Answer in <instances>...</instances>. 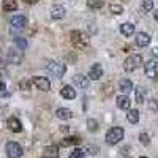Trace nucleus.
<instances>
[{
	"mask_svg": "<svg viewBox=\"0 0 158 158\" xmlns=\"http://www.w3.org/2000/svg\"><path fill=\"white\" fill-rule=\"evenodd\" d=\"M2 8H3V11H6V13H13V11L18 10V2H16V0H3Z\"/></svg>",
	"mask_w": 158,
	"mask_h": 158,
	"instance_id": "obj_23",
	"label": "nucleus"
},
{
	"mask_svg": "<svg viewBox=\"0 0 158 158\" xmlns=\"http://www.w3.org/2000/svg\"><path fill=\"white\" fill-rule=\"evenodd\" d=\"M152 59H155V60H158V46H155V48H152Z\"/></svg>",
	"mask_w": 158,
	"mask_h": 158,
	"instance_id": "obj_34",
	"label": "nucleus"
},
{
	"mask_svg": "<svg viewBox=\"0 0 158 158\" xmlns=\"http://www.w3.org/2000/svg\"><path fill=\"white\" fill-rule=\"evenodd\" d=\"M38 2V0H24V3H27V5H35Z\"/></svg>",
	"mask_w": 158,
	"mask_h": 158,
	"instance_id": "obj_36",
	"label": "nucleus"
},
{
	"mask_svg": "<svg viewBox=\"0 0 158 158\" xmlns=\"http://www.w3.org/2000/svg\"><path fill=\"white\" fill-rule=\"evenodd\" d=\"M85 156V150L81 147H74L70 153V158H84Z\"/></svg>",
	"mask_w": 158,
	"mask_h": 158,
	"instance_id": "obj_24",
	"label": "nucleus"
},
{
	"mask_svg": "<svg viewBox=\"0 0 158 158\" xmlns=\"http://www.w3.org/2000/svg\"><path fill=\"white\" fill-rule=\"evenodd\" d=\"M43 158H59V147L57 146H46L43 149Z\"/></svg>",
	"mask_w": 158,
	"mask_h": 158,
	"instance_id": "obj_19",
	"label": "nucleus"
},
{
	"mask_svg": "<svg viewBox=\"0 0 158 158\" xmlns=\"http://www.w3.org/2000/svg\"><path fill=\"white\" fill-rule=\"evenodd\" d=\"M5 152H6V156H8V158H22V155H24V150H22V147H21V144L16 142V141L6 142Z\"/></svg>",
	"mask_w": 158,
	"mask_h": 158,
	"instance_id": "obj_5",
	"label": "nucleus"
},
{
	"mask_svg": "<svg viewBox=\"0 0 158 158\" xmlns=\"http://www.w3.org/2000/svg\"><path fill=\"white\" fill-rule=\"evenodd\" d=\"M142 8L146 11H152L153 10V0H142Z\"/></svg>",
	"mask_w": 158,
	"mask_h": 158,
	"instance_id": "obj_32",
	"label": "nucleus"
},
{
	"mask_svg": "<svg viewBox=\"0 0 158 158\" xmlns=\"http://www.w3.org/2000/svg\"><path fill=\"white\" fill-rule=\"evenodd\" d=\"M6 127H8V130L13 131V133H21L22 131V123L18 117H10L6 120Z\"/></svg>",
	"mask_w": 158,
	"mask_h": 158,
	"instance_id": "obj_10",
	"label": "nucleus"
},
{
	"mask_svg": "<svg viewBox=\"0 0 158 158\" xmlns=\"http://www.w3.org/2000/svg\"><path fill=\"white\" fill-rule=\"evenodd\" d=\"M81 142V138L79 136H68V138H63L60 141V147H71V146H77Z\"/></svg>",
	"mask_w": 158,
	"mask_h": 158,
	"instance_id": "obj_17",
	"label": "nucleus"
},
{
	"mask_svg": "<svg viewBox=\"0 0 158 158\" xmlns=\"http://www.w3.org/2000/svg\"><path fill=\"white\" fill-rule=\"evenodd\" d=\"M10 24L13 25L15 29H24L25 25H27V18L24 15H16L10 19Z\"/></svg>",
	"mask_w": 158,
	"mask_h": 158,
	"instance_id": "obj_11",
	"label": "nucleus"
},
{
	"mask_svg": "<svg viewBox=\"0 0 158 158\" xmlns=\"http://www.w3.org/2000/svg\"><path fill=\"white\" fill-rule=\"evenodd\" d=\"M98 122L95 120V118H89L87 120V128H89V131H92V133H97L98 131Z\"/></svg>",
	"mask_w": 158,
	"mask_h": 158,
	"instance_id": "obj_25",
	"label": "nucleus"
},
{
	"mask_svg": "<svg viewBox=\"0 0 158 158\" xmlns=\"http://www.w3.org/2000/svg\"><path fill=\"white\" fill-rule=\"evenodd\" d=\"M60 97H63L65 100H74L76 98V89L71 85H63L60 89Z\"/></svg>",
	"mask_w": 158,
	"mask_h": 158,
	"instance_id": "obj_15",
	"label": "nucleus"
},
{
	"mask_svg": "<svg viewBox=\"0 0 158 158\" xmlns=\"http://www.w3.org/2000/svg\"><path fill=\"white\" fill-rule=\"evenodd\" d=\"M120 33L123 36H131L135 33V25L131 24V22H123L120 24Z\"/></svg>",
	"mask_w": 158,
	"mask_h": 158,
	"instance_id": "obj_21",
	"label": "nucleus"
},
{
	"mask_svg": "<svg viewBox=\"0 0 158 158\" xmlns=\"http://www.w3.org/2000/svg\"><path fill=\"white\" fill-rule=\"evenodd\" d=\"M142 63H144L142 56H141V54H133V56L127 57V60L123 62V70H125L127 73H131V71L138 70L139 67H142Z\"/></svg>",
	"mask_w": 158,
	"mask_h": 158,
	"instance_id": "obj_4",
	"label": "nucleus"
},
{
	"mask_svg": "<svg viewBox=\"0 0 158 158\" xmlns=\"http://www.w3.org/2000/svg\"><path fill=\"white\" fill-rule=\"evenodd\" d=\"M15 43L18 44L19 49H25V48H27V40H25V38L18 36V38H15Z\"/></svg>",
	"mask_w": 158,
	"mask_h": 158,
	"instance_id": "obj_29",
	"label": "nucleus"
},
{
	"mask_svg": "<svg viewBox=\"0 0 158 158\" xmlns=\"http://www.w3.org/2000/svg\"><path fill=\"white\" fill-rule=\"evenodd\" d=\"M139 141H141L142 146H149V144H150V138H149L147 133H141L139 135Z\"/></svg>",
	"mask_w": 158,
	"mask_h": 158,
	"instance_id": "obj_31",
	"label": "nucleus"
},
{
	"mask_svg": "<svg viewBox=\"0 0 158 158\" xmlns=\"http://www.w3.org/2000/svg\"><path fill=\"white\" fill-rule=\"evenodd\" d=\"M60 131H62V133H67V131H68V127H60Z\"/></svg>",
	"mask_w": 158,
	"mask_h": 158,
	"instance_id": "obj_37",
	"label": "nucleus"
},
{
	"mask_svg": "<svg viewBox=\"0 0 158 158\" xmlns=\"http://www.w3.org/2000/svg\"><path fill=\"white\" fill-rule=\"evenodd\" d=\"M24 59V52L19 48H10L6 51V60L13 65H21Z\"/></svg>",
	"mask_w": 158,
	"mask_h": 158,
	"instance_id": "obj_6",
	"label": "nucleus"
},
{
	"mask_svg": "<svg viewBox=\"0 0 158 158\" xmlns=\"http://www.w3.org/2000/svg\"><path fill=\"white\" fill-rule=\"evenodd\" d=\"M115 103H117V106L120 108V109H123V111H128L130 108H131V101H130V98H128V95H118L117 98H115Z\"/></svg>",
	"mask_w": 158,
	"mask_h": 158,
	"instance_id": "obj_16",
	"label": "nucleus"
},
{
	"mask_svg": "<svg viewBox=\"0 0 158 158\" xmlns=\"http://www.w3.org/2000/svg\"><path fill=\"white\" fill-rule=\"evenodd\" d=\"M30 84H32V81H29V79H22V81L19 82V89L29 92L30 90Z\"/></svg>",
	"mask_w": 158,
	"mask_h": 158,
	"instance_id": "obj_30",
	"label": "nucleus"
},
{
	"mask_svg": "<svg viewBox=\"0 0 158 158\" xmlns=\"http://www.w3.org/2000/svg\"><path fill=\"white\" fill-rule=\"evenodd\" d=\"M127 120H128L130 123H133V125L138 123V122H139V111L130 108V109L127 111Z\"/></svg>",
	"mask_w": 158,
	"mask_h": 158,
	"instance_id": "obj_22",
	"label": "nucleus"
},
{
	"mask_svg": "<svg viewBox=\"0 0 158 158\" xmlns=\"http://www.w3.org/2000/svg\"><path fill=\"white\" fill-rule=\"evenodd\" d=\"M125 136V131L123 128L120 127H112L108 130V133H106V142L109 144V146H115V144H118Z\"/></svg>",
	"mask_w": 158,
	"mask_h": 158,
	"instance_id": "obj_3",
	"label": "nucleus"
},
{
	"mask_svg": "<svg viewBox=\"0 0 158 158\" xmlns=\"http://www.w3.org/2000/svg\"><path fill=\"white\" fill-rule=\"evenodd\" d=\"M144 65V71H146V76L149 79H155L158 76V68H156V63L153 60H149L146 63H142Z\"/></svg>",
	"mask_w": 158,
	"mask_h": 158,
	"instance_id": "obj_8",
	"label": "nucleus"
},
{
	"mask_svg": "<svg viewBox=\"0 0 158 158\" xmlns=\"http://www.w3.org/2000/svg\"><path fill=\"white\" fill-rule=\"evenodd\" d=\"M32 84L38 89V90H41V92H49L51 90V82H49V79L44 77V76H36L32 79Z\"/></svg>",
	"mask_w": 158,
	"mask_h": 158,
	"instance_id": "obj_7",
	"label": "nucleus"
},
{
	"mask_svg": "<svg viewBox=\"0 0 158 158\" xmlns=\"http://www.w3.org/2000/svg\"><path fill=\"white\" fill-rule=\"evenodd\" d=\"M56 115L60 120H70V118H73V111L70 108H59L56 111Z\"/></svg>",
	"mask_w": 158,
	"mask_h": 158,
	"instance_id": "obj_18",
	"label": "nucleus"
},
{
	"mask_svg": "<svg viewBox=\"0 0 158 158\" xmlns=\"http://www.w3.org/2000/svg\"><path fill=\"white\" fill-rule=\"evenodd\" d=\"M73 84L76 89H87L89 87V77L84 74H74L73 76Z\"/></svg>",
	"mask_w": 158,
	"mask_h": 158,
	"instance_id": "obj_12",
	"label": "nucleus"
},
{
	"mask_svg": "<svg viewBox=\"0 0 158 158\" xmlns=\"http://www.w3.org/2000/svg\"><path fill=\"white\" fill-rule=\"evenodd\" d=\"M144 98H146V90L144 87H138L136 89V103H144Z\"/></svg>",
	"mask_w": 158,
	"mask_h": 158,
	"instance_id": "obj_26",
	"label": "nucleus"
},
{
	"mask_svg": "<svg viewBox=\"0 0 158 158\" xmlns=\"http://www.w3.org/2000/svg\"><path fill=\"white\" fill-rule=\"evenodd\" d=\"M118 89L123 95H128L131 90H133V82L130 81V79H122L120 82H118Z\"/></svg>",
	"mask_w": 158,
	"mask_h": 158,
	"instance_id": "obj_20",
	"label": "nucleus"
},
{
	"mask_svg": "<svg viewBox=\"0 0 158 158\" xmlns=\"http://www.w3.org/2000/svg\"><path fill=\"white\" fill-rule=\"evenodd\" d=\"M87 5H89V8L98 10V8H101L104 5V2H103V0H87Z\"/></svg>",
	"mask_w": 158,
	"mask_h": 158,
	"instance_id": "obj_27",
	"label": "nucleus"
},
{
	"mask_svg": "<svg viewBox=\"0 0 158 158\" xmlns=\"http://www.w3.org/2000/svg\"><path fill=\"white\" fill-rule=\"evenodd\" d=\"M101 76H103V67L100 63H94L89 68V79H92V81H98V79H101Z\"/></svg>",
	"mask_w": 158,
	"mask_h": 158,
	"instance_id": "obj_9",
	"label": "nucleus"
},
{
	"mask_svg": "<svg viewBox=\"0 0 158 158\" xmlns=\"http://www.w3.org/2000/svg\"><path fill=\"white\" fill-rule=\"evenodd\" d=\"M43 68H44L46 73L56 76V77H62L65 73H67V67L60 62H56V60H44Z\"/></svg>",
	"mask_w": 158,
	"mask_h": 158,
	"instance_id": "obj_2",
	"label": "nucleus"
},
{
	"mask_svg": "<svg viewBox=\"0 0 158 158\" xmlns=\"http://www.w3.org/2000/svg\"><path fill=\"white\" fill-rule=\"evenodd\" d=\"M51 18L52 19H56V21H59V19H63L65 18V15H67V10H65L62 5H54L51 8Z\"/></svg>",
	"mask_w": 158,
	"mask_h": 158,
	"instance_id": "obj_13",
	"label": "nucleus"
},
{
	"mask_svg": "<svg viewBox=\"0 0 158 158\" xmlns=\"http://www.w3.org/2000/svg\"><path fill=\"white\" fill-rule=\"evenodd\" d=\"M0 95H3V97L8 95V94H6V90H5V84H3V82H0Z\"/></svg>",
	"mask_w": 158,
	"mask_h": 158,
	"instance_id": "obj_35",
	"label": "nucleus"
},
{
	"mask_svg": "<svg viewBox=\"0 0 158 158\" xmlns=\"http://www.w3.org/2000/svg\"><path fill=\"white\" fill-rule=\"evenodd\" d=\"M153 18L158 21V10H155V11H153Z\"/></svg>",
	"mask_w": 158,
	"mask_h": 158,
	"instance_id": "obj_38",
	"label": "nucleus"
},
{
	"mask_svg": "<svg viewBox=\"0 0 158 158\" xmlns=\"http://www.w3.org/2000/svg\"><path fill=\"white\" fill-rule=\"evenodd\" d=\"M109 10H111L112 15H117V16L123 13V6H122V5H117V3H112V5L109 6Z\"/></svg>",
	"mask_w": 158,
	"mask_h": 158,
	"instance_id": "obj_28",
	"label": "nucleus"
},
{
	"mask_svg": "<svg viewBox=\"0 0 158 158\" xmlns=\"http://www.w3.org/2000/svg\"><path fill=\"white\" fill-rule=\"evenodd\" d=\"M150 35L149 33H146V32H139L138 35H136V44L139 46V48H146V46H149L150 44Z\"/></svg>",
	"mask_w": 158,
	"mask_h": 158,
	"instance_id": "obj_14",
	"label": "nucleus"
},
{
	"mask_svg": "<svg viewBox=\"0 0 158 158\" xmlns=\"http://www.w3.org/2000/svg\"><path fill=\"white\" fill-rule=\"evenodd\" d=\"M149 109H152V111H158V100H150V103H149Z\"/></svg>",
	"mask_w": 158,
	"mask_h": 158,
	"instance_id": "obj_33",
	"label": "nucleus"
},
{
	"mask_svg": "<svg viewBox=\"0 0 158 158\" xmlns=\"http://www.w3.org/2000/svg\"><path fill=\"white\" fill-rule=\"evenodd\" d=\"M139 158H147V156H139Z\"/></svg>",
	"mask_w": 158,
	"mask_h": 158,
	"instance_id": "obj_39",
	"label": "nucleus"
},
{
	"mask_svg": "<svg viewBox=\"0 0 158 158\" xmlns=\"http://www.w3.org/2000/svg\"><path fill=\"white\" fill-rule=\"evenodd\" d=\"M70 41L73 44V48L79 49V51H85L89 48V43H90V40H89V35H85L84 32L81 30H73L70 33Z\"/></svg>",
	"mask_w": 158,
	"mask_h": 158,
	"instance_id": "obj_1",
	"label": "nucleus"
}]
</instances>
